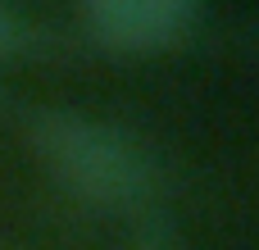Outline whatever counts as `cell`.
Listing matches in <instances>:
<instances>
[{
  "mask_svg": "<svg viewBox=\"0 0 259 250\" xmlns=\"http://www.w3.org/2000/svg\"><path fill=\"white\" fill-rule=\"evenodd\" d=\"M23 132H27L36 164L73 200H82L91 210L127 214L155 196L159 169H155L150 150L132 132L87 114V109L41 105L27 114Z\"/></svg>",
  "mask_w": 259,
  "mask_h": 250,
  "instance_id": "6da1fadb",
  "label": "cell"
},
{
  "mask_svg": "<svg viewBox=\"0 0 259 250\" xmlns=\"http://www.w3.org/2000/svg\"><path fill=\"white\" fill-rule=\"evenodd\" d=\"M23 41H27V23L18 18V9L9 0H0V55L23 50Z\"/></svg>",
  "mask_w": 259,
  "mask_h": 250,
  "instance_id": "3957f363",
  "label": "cell"
},
{
  "mask_svg": "<svg viewBox=\"0 0 259 250\" xmlns=\"http://www.w3.org/2000/svg\"><path fill=\"white\" fill-rule=\"evenodd\" d=\"M132 250H173V241H168V237H164V232L155 228V232H141V237H137V246H132Z\"/></svg>",
  "mask_w": 259,
  "mask_h": 250,
  "instance_id": "277c9868",
  "label": "cell"
},
{
  "mask_svg": "<svg viewBox=\"0 0 259 250\" xmlns=\"http://www.w3.org/2000/svg\"><path fill=\"white\" fill-rule=\"evenodd\" d=\"M77 14L100 46L123 55H155L196 27L200 0H77Z\"/></svg>",
  "mask_w": 259,
  "mask_h": 250,
  "instance_id": "7a4b0ae2",
  "label": "cell"
}]
</instances>
